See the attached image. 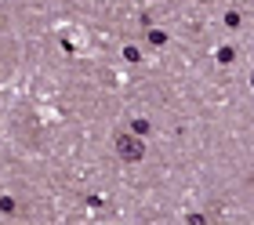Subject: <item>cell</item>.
<instances>
[{"instance_id": "1", "label": "cell", "mask_w": 254, "mask_h": 225, "mask_svg": "<svg viewBox=\"0 0 254 225\" xmlns=\"http://www.w3.org/2000/svg\"><path fill=\"white\" fill-rule=\"evenodd\" d=\"M113 149H117V156L124 163H142V156H145V142L138 138V135H117Z\"/></svg>"}]
</instances>
